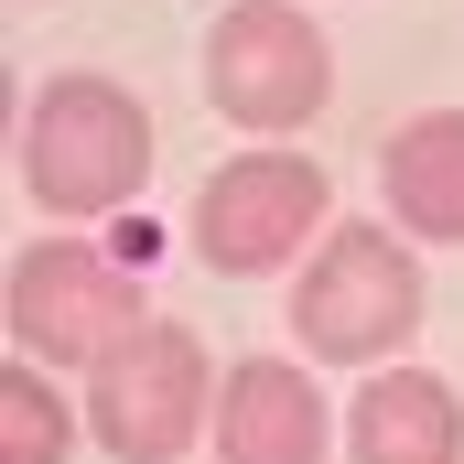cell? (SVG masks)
I'll use <instances>...</instances> for the list:
<instances>
[{"label": "cell", "mask_w": 464, "mask_h": 464, "mask_svg": "<svg viewBox=\"0 0 464 464\" xmlns=\"http://www.w3.org/2000/svg\"><path fill=\"white\" fill-rule=\"evenodd\" d=\"M11 173L54 227H109L151 184V109L98 65H54L11 130Z\"/></svg>", "instance_id": "obj_1"}, {"label": "cell", "mask_w": 464, "mask_h": 464, "mask_svg": "<svg viewBox=\"0 0 464 464\" xmlns=\"http://www.w3.org/2000/svg\"><path fill=\"white\" fill-rule=\"evenodd\" d=\"M421 314H432V281H421V248L389 227V217H335L324 248L292 270V346L314 367H400V346H421Z\"/></svg>", "instance_id": "obj_2"}, {"label": "cell", "mask_w": 464, "mask_h": 464, "mask_svg": "<svg viewBox=\"0 0 464 464\" xmlns=\"http://www.w3.org/2000/svg\"><path fill=\"white\" fill-rule=\"evenodd\" d=\"M0 324L11 356L54 367V378H98L140 324H151V292H140V259H119L109 237H33L11 248V281H0Z\"/></svg>", "instance_id": "obj_3"}, {"label": "cell", "mask_w": 464, "mask_h": 464, "mask_svg": "<svg viewBox=\"0 0 464 464\" xmlns=\"http://www.w3.org/2000/svg\"><path fill=\"white\" fill-rule=\"evenodd\" d=\"M324 227H335V173H324L314 151H292V140L227 151V162L195 184V206H184V237H195V259H206L217 281L303 270V259L324 248Z\"/></svg>", "instance_id": "obj_4"}, {"label": "cell", "mask_w": 464, "mask_h": 464, "mask_svg": "<svg viewBox=\"0 0 464 464\" xmlns=\"http://www.w3.org/2000/svg\"><path fill=\"white\" fill-rule=\"evenodd\" d=\"M335 98V44L303 0H227L206 22V109L237 140H292Z\"/></svg>", "instance_id": "obj_5"}, {"label": "cell", "mask_w": 464, "mask_h": 464, "mask_svg": "<svg viewBox=\"0 0 464 464\" xmlns=\"http://www.w3.org/2000/svg\"><path fill=\"white\" fill-rule=\"evenodd\" d=\"M217 356L195 324H173V314H151L130 346L87 378V443L109 464H184L206 432H217Z\"/></svg>", "instance_id": "obj_6"}, {"label": "cell", "mask_w": 464, "mask_h": 464, "mask_svg": "<svg viewBox=\"0 0 464 464\" xmlns=\"http://www.w3.org/2000/svg\"><path fill=\"white\" fill-rule=\"evenodd\" d=\"M217 464H324L346 454V411H324L314 356H237L217 378Z\"/></svg>", "instance_id": "obj_7"}, {"label": "cell", "mask_w": 464, "mask_h": 464, "mask_svg": "<svg viewBox=\"0 0 464 464\" xmlns=\"http://www.w3.org/2000/svg\"><path fill=\"white\" fill-rule=\"evenodd\" d=\"M346 464H464V389L443 367H367L346 400Z\"/></svg>", "instance_id": "obj_8"}, {"label": "cell", "mask_w": 464, "mask_h": 464, "mask_svg": "<svg viewBox=\"0 0 464 464\" xmlns=\"http://www.w3.org/2000/svg\"><path fill=\"white\" fill-rule=\"evenodd\" d=\"M378 206L411 248H464V109H421L378 140Z\"/></svg>", "instance_id": "obj_9"}, {"label": "cell", "mask_w": 464, "mask_h": 464, "mask_svg": "<svg viewBox=\"0 0 464 464\" xmlns=\"http://www.w3.org/2000/svg\"><path fill=\"white\" fill-rule=\"evenodd\" d=\"M76 443H87V400H65L54 367L11 356L0 367V464H65Z\"/></svg>", "instance_id": "obj_10"}]
</instances>
